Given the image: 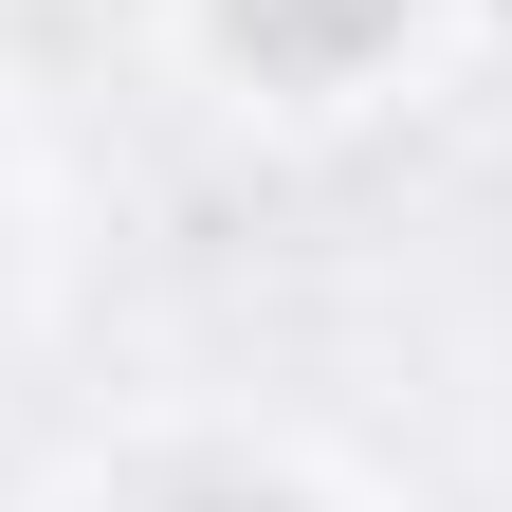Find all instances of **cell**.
<instances>
[{"instance_id": "1", "label": "cell", "mask_w": 512, "mask_h": 512, "mask_svg": "<svg viewBox=\"0 0 512 512\" xmlns=\"http://www.w3.org/2000/svg\"><path fill=\"white\" fill-rule=\"evenodd\" d=\"M220 37L256 55V74H348V55L403 37V0H220Z\"/></svg>"}, {"instance_id": "2", "label": "cell", "mask_w": 512, "mask_h": 512, "mask_svg": "<svg viewBox=\"0 0 512 512\" xmlns=\"http://www.w3.org/2000/svg\"><path fill=\"white\" fill-rule=\"evenodd\" d=\"M183 512H275V494H183Z\"/></svg>"}]
</instances>
